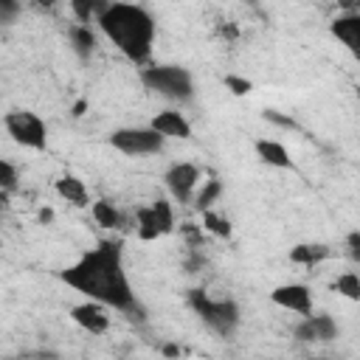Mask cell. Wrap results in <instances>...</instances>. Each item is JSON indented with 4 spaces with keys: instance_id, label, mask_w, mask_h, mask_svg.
<instances>
[{
    "instance_id": "cell-5",
    "label": "cell",
    "mask_w": 360,
    "mask_h": 360,
    "mask_svg": "<svg viewBox=\"0 0 360 360\" xmlns=\"http://www.w3.org/2000/svg\"><path fill=\"white\" fill-rule=\"evenodd\" d=\"M3 124H6V132L11 135V141H17L20 146H28L37 152H42L48 146V127L37 112L11 110V112H6Z\"/></svg>"
},
{
    "instance_id": "cell-8",
    "label": "cell",
    "mask_w": 360,
    "mask_h": 360,
    "mask_svg": "<svg viewBox=\"0 0 360 360\" xmlns=\"http://www.w3.org/2000/svg\"><path fill=\"white\" fill-rule=\"evenodd\" d=\"M163 183L169 188V194L177 200V202H188L194 197V188L200 183V169L188 160H180V163H172L163 174Z\"/></svg>"
},
{
    "instance_id": "cell-20",
    "label": "cell",
    "mask_w": 360,
    "mask_h": 360,
    "mask_svg": "<svg viewBox=\"0 0 360 360\" xmlns=\"http://www.w3.org/2000/svg\"><path fill=\"white\" fill-rule=\"evenodd\" d=\"M202 231H208V233H214L219 239H228L233 228H231V219L228 217H222L214 208H208V211H202Z\"/></svg>"
},
{
    "instance_id": "cell-35",
    "label": "cell",
    "mask_w": 360,
    "mask_h": 360,
    "mask_svg": "<svg viewBox=\"0 0 360 360\" xmlns=\"http://www.w3.org/2000/svg\"><path fill=\"white\" fill-rule=\"evenodd\" d=\"M357 98H360V87H357Z\"/></svg>"
},
{
    "instance_id": "cell-11",
    "label": "cell",
    "mask_w": 360,
    "mask_h": 360,
    "mask_svg": "<svg viewBox=\"0 0 360 360\" xmlns=\"http://www.w3.org/2000/svg\"><path fill=\"white\" fill-rule=\"evenodd\" d=\"M332 37L354 56L360 59V11H343L329 22Z\"/></svg>"
},
{
    "instance_id": "cell-33",
    "label": "cell",
    "mask_w": 360,
    "mask_h": 360,
    "mask_svg": "<svg viewBox=\"0 0 360 360\" xmlns=\"http://www.w3.org/2000/svg\"><path fill=\"white\" fill-rule=\"evenodd\" d=\"M84 107H87V104H84V101H79V104H76V107H73V115H76V118H79V115H82V112H84Z\"/></svg>"
},
{
    "instance_id": "cell-12",
    "label": "cell",
    "mask_w": 360,
    "mask_h": 360,
    "mask_svg": "<svg viewBox=\"0 0 360 360\" xmlns=\"http://www.w3.org/2000/svg\"><path fill=\"white\" fill-rule=\"evenodd\" d=\"M70 318L82 326V329H87L90 335H104L107 329H110V315H107V304H101V301H84V304H76L73 309H70Z\"/></svg>"
},
{
    "instance_id": "cell-30",
    "label": "cell",
    "mask_w": 360,
    "mask_h": 360,
    "mask_svg": "<svg viewBox=\"0 0 360 360\" xmlns=\"http://www.w3.org/2000/svg\"><path fill=\"white\" fill-rule=\"evenodd\" d=\"M160 352H163L166 357H177V354H180V346H174V343H163Z\"/></svg>"
},
{
    "instance_id": "cell-36",
    "label": "cell",
    "mask_w": 360,
    "mask_h": 360,
    "mask_svg": "<svg viewBox=\"0 0 360 360\" xmlns=\"http://www.w3.org/2000/svg\"><path fill=\"white\" fill-rule=\"evenodd\" d=\"M357 301H360V298H357Z\"/></svg>"
},
{
    "instance_id": "cell-13",
    "label": "cell",
    "mask_w": 360,
    "mask_h": 360,
    "mask_svg": "<svg viewBox=\"0 0 360 360\" xmlns=\"http://www.w3.org/2000/svg\"><path fill=\"white\" fill-rule=\"evenodd\" d=\"M149 127H155L163 138H177V141L191 138V124H188V118H186L183 112H177V110H163V112H158V115L149 121Z\"/></svg>"
},
{
    "instance_id": "cell-15",
    "label": "cell",
    "mask_w": 360,
    "mask_h": 360,
    "mask_svg": "<svg viewBox=\"0 0 360 360\" xmlns=\"http://www.w3.org/2000/svg\"><path fill=\"white\" fill-rule=\"evenodd\" d=\"M56 194L62 197V200H68L70 205H79V208H84V205H90L87 200V188H84V183L76 177V174H62L59 180H56Z\"/></svg>"
},
{
    "instance_id": "cell-23",
    "label": "cell",
    "mask_w": 360,
    "mask_h": 360,
    "mask_svg": "<svg viewBox=\"0 0 360 360\" xmlns=\"http://www.w3.org/2000/svg\"><path fill=\"white\" fill-rule=\"evenodd\" d=\"M0 188H3V202L8 200V194L17 188V169L11 160H3L0 163Z\"/></svg>"
},
{
    "instance_id": "cell-19",
    "label": "cell",
    "mask_w": 360,
    "mask_h": 360,
    "mask_svg": "<svg viewBox=\"0 0 360 360\" xmlns=\"http://www.w3.org/2000/svg\"><path fill=\"white\" fill-rule=\"evenodd\" d=\"M90 211H93V219H96L101 228H107V231L121 228V211H118L110 200H96Z\"/></svg>"
},
{
    "instance_id": "cell-28",
    "label": "cell",
    "mask_w": 360,
    "mask_h": 360,
    "mask_svg": "<svg viewBox=\"0 0 360 360\" xmlns=\"http://www.w3.org/2000/svg\"><path fill=\"white\" fill-rule=\"evenodd\" d=\"M346 248H349V256H352L354 262H360V231H352V233L346 236Z\"/></svg>"
},
{
    "instance_id": "cell-25",
    "label": "cell",
    "mask_w": 360,
    "mask_h": 360,
    "mask_svg": "<svg viewBox=\"0 0 360 360\" xmlns=\"http://www.w3.org/2000/svg\"><path fill=\"white\" fill-rule=\"evenodd\" d=\"M20 8H22V3H20V0H0V20H3L6 25H11V22H14V17L20 14Z\"/></svg>"
},
{
    "instance_id": "cell-18",
    "label": "cell",
    "mask_w": 360,
    "mask_h": 360,
    "mask_svg": "<svg viewBox=\"0 0 360 360\" xmlns=\"http://www.w3.org/2000/svg\"><path fill=\"white\" fill-rule=\"evenodd\" d=\"M68 3H70V11H73L76 22L90 25V20H98V14H101L112 0H68Z\"/></svg>"
},
{
    "instance_id": "cell-16",
    "label": "cell",
    "mask_w": 360,
    "mask_h": 360,
    "mask_svg": "<svg viewBox=\"0 0 360 360\" xmlns=\"http://www.w3.org/2000/svg\"><path fill=\"white\" fill-rule=\"evenodd\" d=\"M332 248L329 245H321V242H304V245H295L290 250V262L295 264H304V267H315L318 262L329 259Z\"/></svg>"
},
{
    "instance_id": "cell-1",
    "label": "cell",
    "mask_w": 360,
    "mask_h": 360,
    "mask_svg": "<svg viewBox=\"0 0 360 360\" xmlns=\"http://www.w3.org/2000/svg\"><path fill=\"white\" fill-rule=\"evenodd\" d=\"M59 278L84 292L87 298L93 301H101L107 304L110 309H118L124 312L127 318H143V309L132 292V284L127 278V270H124V250H121V242H98L93 250L82 253L73 264H68Z\"/></svg>"
},
{
    "instance_id": "cell-21",
    "label": "cell",
    "mask_w": 360,
    "mask_h": 360,
    "mask_svg": "<svg viewBox=\"0 0 360 360\" xmlns=\"http://www.w3.org/2000/svg\"><path fill=\"white\" fill-rule=\"evenodd\" d=\"M219 194H222V180H205V186L200 188V194L194 197V208L197 211H208L217 200H219Z\"/></svg>"
},
{
    "instance_id": "cell-17",
    "label": "cell",
    "mask_w": 360,
    "mask_h": 360,
    "mask_svg": "<svg viewBox=\"0 0 360 360\" xmlns=\"http://www.w3.org/2000/svg\"><path fill=\"white\" fill-rule=\"evenodd\" d=\"M70 45H73V51L79 53V59H90V53H93V48H96V34L90 31V25L76 22V25L70 28Z\"/></svg>"
},
{
    "instance_id": "cell-34",
    "label": "cell",
    "mask_w": 360,
    "mask_h": 360,
    "mask_svg": "<svg viewBox=\"0 0 360 360\" xmlns=\"http://www.w3.org/2000/svg\"><path fill=\"white\" fill-rule=\"evenodd\" d=\"M245 3H250L253 8H259V0H245Z\"/></svg>"
},
{
    "instance_id": "cell-24",
    "label": "cell",
    "mask_w": 360,
    "mask_h": 360,
    "mask_svg": "<svg viewBox=\"0 0 360 360\" xmlns=\"http://www.w3.org/2000/svg\"><path fill=\"white\" fill-rule=\"evenodd\" d=\"M225 87L233 93V96H248L250 90H253V84H250V79H242V76H233V73H228L225 79Z\"/></svg>"
},
{
    "instance_id": "cell-31",
    "label": "cell",
    "mask_w": 360,
    "mask_h": 360,
    "mask_svg": "<svg viewBox=\"0 0 360 360\" xmlns=\"http://www.w3.org/2000/svg\"><path fill=\"white\" fill-rule=\"evenodd\" d=\"M51 219H53V211L51 208H42L39 211V222H51Z\"/></svg>"
},
{
    "instance_id": "cell-26",
    "label": "cell",
    "mask_w": 360,
    "mask_h": 360,
    "mask_svg": "<svg viewBox=\"0 0 360 360\" xmlns=\"http://www.w3.org/2000/svg\"><path fill=\"white\" fill-rule=\"evenodd\" d=\"M264 118H267L270 124H276V127H284V129H298V121H295V118H290V115H281L278 110H264Z\"/></svg>"
},
{
    "instance_id": "cell-29",
    "label": "cell",
    "mask_w": 360,
    "mask_h": 360,
    "mask_svg": "<svg viewBox=\"0 0 360 360\" xmlns=\"http://www.w3.org/2000/svg\"><path fill=\"white\" fill-rule=\"evenodd\" d=\"M219 34H222V37H228V39H236V34H239V31H236V25H231V22H228V25H219Z\"/></svg>"
},
{
    "instance_id": "cell-27",
    "label": "cell",
    "mask_w": 360,
    "mask_h": 360,
    "mask_svg": "<svg viewBox=\"0 0 360 360\" xmlns=\"http://www.w3.org/2000/svg\"><path fill=\"white\" fill-rule=\"evenodd\" d=\"M180 231L186 233V239H188V245H191V248H200V245H202V231H200L194 222H186Z\"/></svg>"
},
{
    "instance_id": "cell-7",
    "label": "cell",
    "mask_w": 360,
    "mask_h": 360,
    "mask_svg": "<svg viewBox=\"0 0 360 360\" xmlns=\"http://www.w3.org/2000/svg\"><path fill=\"white\" fill-rule=\"evenodd\" d=\"M166 138L155 127H121L110 135V146L121 155H158Z\"/></svg>"
},
{
    "instance_id": "cell-9",
    "label": "cell",
    "mask_w": 360,
    "mask_h": 360,
    "mask_svg": "<svg viewBox=\"0 0 360 360\" xmlns=\"http://www.w3.org/2000/svg\"><path fill=\"white\" fill-rule=\"evenodd\" d=\"M292 335L304 343H329L338 338V323L326 312H309V315H304L301 323H295Z\"/></svg>"
},
{
    "instance_id": "cell-14",
    "label": "cell",
    "mask_w": 360,
    "mask_h": 360,
    "mask_svg": "<svg viewBox=\"0 0 360 360\" xmlns=\"http://www.w3.org/2000/svg\"><path fill=\"white\" fill-rule=\"evenodd\" d=\"M256 155H259L262 163H267L273 169H292V158H290V152L281 141H273V138L256 141Z\"/></svg>"
},
{
    "instance_id": "cell-6",
    "label": "cell",
    "mask_w": 360,
    "mask_h": 360,
    "mask_svg": "<svg viewBox=\"0 0 360 360\" xmlns=\"http://www.w3.org/2000/svg\"><path fill=\"white\" fill-rule=\"evenodd\" d=\"M174 231V208L169 200L158 197L149 205L135 211V233L143 242H152L158 236H166Z\"/></svg>"
},
{
    "instance_id": "cell-10",
    "label": "cell",
    "mask_w": 360,
    "mask_h": 360,
    "mask_svg": "<svg viewBox=\"0 0 360 360\" xmlns=\"http://www.w3.org/2000/svg\"><path fill=\"white\" fill-rule=\"evenodd\" d=\"M270 301L281 309L298 312V315H309L312 312V292L307 284H278L270 292Z\"/></svg>"
},
{
    "instance_id": "cell-2",
    "label": "cell",
    "mask_w": 360,
    "mask_h": 360,
    "mask_svg": "<svg viewBox=\"0 0 360 360\" xmlns=\"http://www.w3.org/2000/svg\"><path fill=\"white\" fill-rule=\"evenodd\" d=\"M98 28L101 34L132 62V65H146L152 56L155 45V20L152 14L138 6V3H118L112 0L101 14H98Z\"/></svg>"
},
{
    "instance_id": "cell-22",
    "label": "cell",
    "mask_w": 360,
    "mask_h": 360,
    "mask_svg": "<svg viewBox=\"0 0 360 360\" xmlns=\"http://www.w3.org/2000/svg\"><path fill=\"white\" fill-rule=\"evenodd\" d=\"M335 290H338L343 298L357 301V298H360V276H357V273H340L338 281H335Z\"/></svg>"
},
{
    "instance_id": "cell-32",
    "label": "cell",
    "mask_w": 360,
    "mask_h": 360,
    "mask_svg": "<svg viewBox=\"0 0 360 360\" xmlns=\"http://www.w3.org/2000/svg\"><path fill=\"white\" fill-rule=\"evenodd\" d=\"M34 3H37L39 8H53V6L59 3V0H34Z\"/></svg>"
},
{
    "instance_id": "cell-3",
    "label": "cell",
    "mask_w": 360,
    "mask_h": 360,
    "mask_svg": "<svg viewBox=\"0 0 360 360\" xmlns=\"http://www.w3.org/2000/svg\"><path fill=\"white\" fill-rule=\"evenodd\" d=\"M141 82L146 90L172 98V101H191L194 98V79L180 65H146L141 68Z\"/></svg>"
},
{
    "instance_id": "cell-4",
    "label": "cell",
    "mask_w": 360,
    "mask_h": 360,
    "mask_svg": "<svg viewBox=\"0 0 360 360\" xmlns=\"http://www.w3.org/2000/svg\"><path fill=\"white\" fill-rule=\"evenodd\" d=\"M188 307L200 315V321L211 332H217L222 338L233 335V329L239 326V318H242L233 298H211L205 290H188Z\"/></svg>"
}]
</instances>
